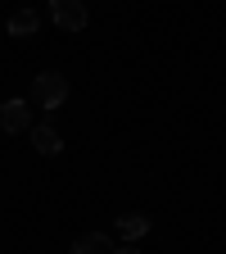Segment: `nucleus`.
Instances as JSON below:
<instances>
[{
    "mask_svg": "<svg viewBox=\"0 0 226 254\" xmlns=\"http://www.w3.org/2000/svg\"><path fill=\"white\" fill-rule=\"evenodd\" d=\"M32 100L41 109H63V100H68V77L63 73H37L32 77Z\"/></svg>",
    "mask_w": 226,
    "mask_h": 254,
    "instance_id": "f257e3e1",
    "label": "nucleus"
},
{
    "mask_svg": "<svg viewBox=\"0 0 226 254\" xmlns=\"http://www.w3.org/2000/svg\"><path fill=\"white\" fill-rule=\"evenodd\" d=\"M50 18H54L59 32H82L90 14H86L82 0H50Z\"/></svg>",
    "mask_w": 226,
    "mask_h": 254,
    "instance_id": "f03ea898",
    "label": "nucleus"
},
{
    "mask_svg": "<svg viewBox=\"0 0 226 254\" xmlns=\"http://www.w3.org/2000/svg\"><path fill=\"white\" fill-rule=\"evenodd\" d=\"M0 132H5V136L32 132V105L27 100H5V105H0Z\"/></svg>",
    "mask_w": 226,
    "mask_h": 254,
    "instance_id": "7ed1b4c3",
    "label": "nucleus"
},
{
    "mask_svg": "<svg viewBox=\"0 0 226 254\" xmlns=\"http://www.w3.org/2000/svg\"><path fill=\"white\" fill-rule=\"evenodd\" d=\"M32 145H37V154H45V159H54L59 150H63V136L54 132L50 123H41V127H32Z\"/></svg>",
    "mask_w": 226,
    "mask_h": 254,
    "instance_id": "20e7f679",
    "label": "nucleus"
},
{
    "mask_svg": "<svg viewBox=\"0 0 226 254\" xmlns=\"http://www.w3.org/2000/svg\"><path fill=\"white\" fill-rule=\"evenodd\" d=\"M68 254H113V241H109L104 232H82Z\"/></svg>",
    "mask_w": 226,
    "mask_h": 254,
    "instance_id": "39448f33",
    "label": "nucleus"
},
{
    "mask_svg": "<svg viewBox=\"0 0 226 254\" xmlns=\"http://www.w3.org/2000/svg\"><path fill=\"white\" fill-rule=\"evenodd\" d=\"M5 27H9V37H37V27H41V14H37V9H14Z\"/></svg>",
    "mask_w": 226,
    "mask_h": 254,
    "instance_id": "423d86ee",
    "label": "nucleus"
},
{
    "mask_svg": "<svg viewBox=\"0 0 226 254\" xmlns=\"http://www.w3.org/2000/svg\"><path fill=\"white\" fill-rule=\"evenodd\" d=\"M145 232H149V218H145V213H122V218H118V236H122L127 245H136Z\"/></svg>",
    "mask_w": 226,
    "mask_h": 254,
    "instance_id": "0eeeda50",
    "label": "nucleus"
},
{
    "mask_svg": "<svg viewBox=\"0 0 226 254\" xmlns=\"http://www.w3.org/2000/svg\"><path fill=\"white\" fill-rule=\"evenodd\" d=\"M113 254H140V245H127L122 241V245H113Z\"/></svg>",
    "mask_w": 226,
    "mask_h": 254,
    "instance_id": "6e6552de",
    "label": "nucleus"
}]
</instances>
